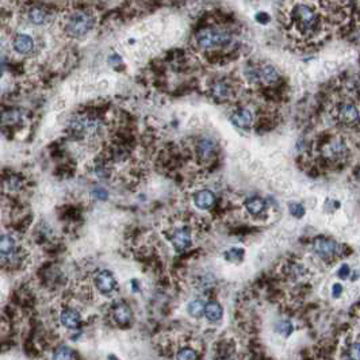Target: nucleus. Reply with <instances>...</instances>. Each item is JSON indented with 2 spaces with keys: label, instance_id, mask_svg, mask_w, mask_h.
I'll list each match as a JSON object with an SVG mask.
<instances>
[{
  "label": "nucleus",
  "instance_id": "10",
  "mask_svg": "<svg viewBox=\"0 0 360 360\" xmlns=\"http://www.w3.org/2000/svg\"><path fill=\"white\" fill-rule=\"evenodd\" d=\"M218 147H217V142L210 137H202L197 141V145H195V153H197L198 158L201 161H208L217 154Z\"/></svg>",
  "mask_w": 360,
  "mask_h": 360
},
{
  "label": "nucleus",
  "instance_id": "23",
  "mask_svg": "<svg viewBox=\"0 0 360 360\" xmlns=\"http://www.w3.org/2000/svg\"><path fill=\"white\" fill-rule=\"evenodd\" d=\"M53 360H75L74 351L68 347H60L54 351Z\"/></svg>",
  "mask_w": 360,
  "mask_h": 360
},
{
  "label": "nucleus",
  "instance_id": "24",
  "mask_svg": "<svg viewBox=\"0 0 360 360\" xmlns=\"http://www.w3.org/2000/svg\"><path fill=\"white\" fill-rule=\"evenodd\" d=\"M205 306H206V305L203 304L202 301H199V299L192 301L191 304L188 305V313H190V315H192V317H201V315L205 313Z\"/></svg>",
  "mask_w": 360,
  "mask_h": 360
},
{
  "label": "nucleus",
  "instance_id": "30",
  "mask_svg": "<svg viewBox=\"0 0 360 360\" xmlns=\"http://www.w3.org/2000/svg\"><path fill=\"white\" fill-rule=\"evenodd\" d=\"M349 275V267L347 264H343L340 268H338V276L341 279H347Z\"/></svg>",
  "mask_w": 360,
  "mask_h": 360
},
{
  "label": "nucleus",
  "instance_id": "22",
  "mask_svg": "<svg viewBox=\"0 0 360 360\" xmlns=\"http://www.w3.org/2000/svg\"><path fill=\"white\" fill-rule=\"evenodd\" d=\"M21 118V111L18 110H7L0 115V121L3 125H14Z\"/></svg>",
  "mask_w": 360,
  "mask_h": 360
},
{
  "label": "nucleus",
  "instance_id": "7",
  "mask_svg": "<svg viewBox=\"0 0 360 360\" xmlns=\"http://www.w3.org/2000/svg\"><path fill=\"white\" fill-rule=\"evenodd\" d=\"M348 153V148H347V144L344 142L343 138H338V137H334V138H331L328 141L327 144L322 148V154L324 157L329 158V160H334V161H338L347 156Z\"/></svg>",
  "mask_w": 360,
  "mask_h": 360
},
{
  "label": "nucleus",
  "instance_id": "8",
  "mask_svg": "<svg viewBox=\"0 0 360 360\" xmlns=\"http://www.w3.org/2000/svg\"><path fill=\"white\" fill-rule=\"evenodd\" d=\"M231 122L236 128L242 130L252 129L255 124V114L251 108L248 107H237L231 113Z\"/></svg>",
  "mask_w": 360,
  "mask_h": 360
},
{
  "label": "nucleus",
  "instance_id": "11",
  "mask_svg": "<svg viewBox=\"0 0 360 360\" xmlns=\"http://www.w3.org/2000/svg\"><path fill=\"white\" fill-rule=\"evenodd\" d=\"M95 284L101 293L110 294L114 288H115V286H117V282L114 279V276L111 272H108V271H102V272H99V274L96 275Z\"/></svg>",
  "mask_w": 360,
  "mask_h": 360
},
{
  "label": "nucleus",
  "instance_id": "17",
  "mask_svg": "<svg viewBox=\"0 0 360 360\" xmlns=\"http://www.w3.org/2000/svg\"><path fill=\"white\" fill-rule=\"evenodd\" d=\"M130 317H131V310L128 305H117L115 309H114V318L115 321L121 324V325H125L130 321Z\"/></svg>",
  "mask_w": 360,
  "mask_h": 360
},
{
  "label": "nucleus",
  "instance_id": "9",
  "mask_svg": "<svg viewBox=\"0 0 360 360\" xmlns=\"http://www.w3.org/2000/svg\"><path fill=\"white\" fill-rule=\"evenodd\" d=\"M101 122L96 118H90V117H76L71 122V130L75 134L84 135L88 133H95L99 129Z\"/></svg>",
  "mask_w": 360,
  "mask_h": 360
},
{
  "label": "nucleus",
  "instance_id": "28",
  "mask_svg": "<svg viewBox=\"0 0 360 360\" xmlns=\"http://www.w3.org/2000/svg\"><path fill=\"white\" fill-rule=\"evenodd\" d=\"M349 355H351L352 360H360V343H355L351 345Z\"/></svg>",
  "mask_w": 360,
  "mask_h": 360
},
{
  "label": "nucleus",
  "instance_id": "25",
  "mask_svg": "<svg viewBox=\"0 0 360 360\" xmlns=\"http://www.w3.org/2000/svg\"><path fill=\"white\" fill-rule=\"evenodd\" d=\"M225 257L229 261H240L244 257V249H241V248H231V251H228L225 254Z\"/></svg>",
  "mask_w": 360,
  "mask_h": 360
},
{
  "label": "nucleus",
  "instance_id": "18",
  "mask_svg": "<svg viewBox=\"0 0 360 360\" xmlns=\"http://www.w3.org/2000/svg\"><path fill=\"white\" fill-rule=\"evenodd\" d=\"M265 207L264 201L259 197L249 198L245 201V208L248 210V213L252 214V215H259Z\"/></svg>",
  "mask_w": 360,
  "mask_h": 360
},
{
  "label": "nucleus",
  "instance_id": "13",
  "mask_svg": "<svg viewBox=\"0 0 360 360\" xmlns=\"http://www.w3.org/2000/svg\"><path fill=\"white\" fill-rule=\"evenodd\" d=\"M172 244L176 251H184L187 248L191 245V234L190 231H186V229H179L174 233L172 236Z\"/></svg>",
  "mask_w": 360,
  "mask_h": 360
},
{
  "label": "nucleus",
  "instance_id": "4",
  "mask_svg": "<svg viewBox=\"0 0 360 360\" xmlns=\"http://www.w3.org/2000/svg\"><path fill=\"white\" fill-rule=\"evenodd\" d=\"M334 118L340 124L354 126L360 122V107L356 102L351 99L340 101L334 107Z\"/></svg>",
  "mask_w": 360,
  "mask_h": 360
},
{
  "label": "nucleus",
  "instance_id": "26",
  "mask_svg": "<svg viewBox=\"0 0 360 360\" xmlns=\"http://www.w3.org/2000/svg\"><path fill=\"white\" fill-rule=\"evenodd\" d=\"M178 360H197V352L191 348L180 349L176 355Z\"/></svg>",
  "mask_w": 360,
  "mask_h": 360
},
{
  "label": "nucleus",
  "instance_id": "29",
  "mask_svg": "<svg viewBox=\"0 0 360 360\" xmlns=\"http://www.w3.org/2000/svg\"><path fill=\"white\" fill-rule=\"evenodd\" d=\"M92 195L96 198V199H101V201H104L107 199V192L106 190H103V188H96L92 191Z\"/></svg>",
  "mask_w": 360,
  "mask_h": 360
},
{
  "label": "nucleus",
  "instance_id": "19",
  "mask_svg": "<svg viewBox=\"0 0 360 360\" xmlns=\"http://www.w3.org/2000/svg\"><path fill=\"white\" fill-rule=\"evenodd\" d=\"M28 19L34 25H44L48 21V11L44 7H33L28 11Z\"/></svg>",
  "mask_w": 360,
  "mask_h": 360
},
{
  "label": "nucleus",
  "instance_id": "1",
  "mask_svg": "<svg viewBox=\"0 0 360 360\" xmlns=\"http://www.w3.org/2000/svg\"><path fill=\"white\" fill-rule=\"evenodd\" d=\"M287 26L295 38L301 41H315L327 27V15L313 3L297 1L287 12Z\"/></svg>",
  "mask_w": 360,
  "mask_h": 360
},
{
  "label": "nucleus",
  "instance_id": "14",
  "mask_svg": "<svg viewBox=\"0 0 360 360\" xmlns=\"http://www.w3.org/2000/svg\"><path fill=\"white\" fill-rule=\"evenodd\" d=\"M61 324L68 329H79L80 324H81V318L80 314L74 309H67L61 313Z\"/></svg>",
  "mask_w": 360,
  "mask_h": 360
},
{
  "label": "nucleus",
  "instance_id": "15",
  "mask_svg": "<svg viewBox=\"0 0 360 360\" xmlns=\"http://www.w3.org/2000/svg\"><path fill=\"white\" fill-rule=\"evenodd\" d=\"M194 203L198 208H202V210H206V208H210L215 203V195L210 190H202L195 194L194 197Z\"/></svg>",
  "mask_w": 360,
  "mask_h": 360
},
{
  "label": "nucleus",
  "instance_id": "2",
  "mask_svg": "<svg viewBox=\"0 0 360 360\" xmlns=\"http://www.w3.org/2000/svg\"><path fill=\"white\" fill-rule=\"evenodd\" d=\"M194 40L197 46L203 51H218L231 49V45H234L236 38L234 34L229 28L222 27L218 25L205 26L199 28Z\"/></svg>",
  "mask_w": 360,
  "mask_h": 360
},
{
  "label": "nucleus",
  "instance_id": "21",
  "mask_svg": "<svg viewBox=\"0 0 360 360\" xmlns=\"http://www.w3.org/2000/svg\"><path fill=\"white\" fill-rule=\"evenodd\" d=\"M15 249V240L11 236H0V255H11Z\"/></svg>",
  "mask_w": 360,
  "mask_h": 360
},
{
  "label": "nucleus",
  "instance_id": "16",
  "mask_svg": "<svg viewBox=\"0 0 360 360\" xmlns=\"http://www.w3.org/2000/svg\"><path fill=\"white\" fill-rule=\"evenodd\" d=\"M314 249L317 251V254L320 255L321 257H329L332 256L336 249H337V244L336 242L331 241V240H317L314 242Z\"/></svg>",
  "mask_w": 360,
  "mask_h": 360
},
{
  "label": "nucleus",
  "instance_id": "6",
  "mask_svg": "<svg viewBox=\"0 0 360 360\" xmlns=\"http://www.w3.org/2000/svg\"><path fill=\"white\" fill-rule=\"evenodd\" d=\"M281 83V74L272 64H260L257 65V85L260 87H276Z\"/></svg>",
  "mask_w": 360,
  "mask_h": 360
},
{
  "label": "nucleus",
  "instance_id": "32",
  "mask_svg": "<svg viewBox=\"0 0 360 360\" xmlns=\"http://www.w3.org/2000/svg\"><path fill=\"white\" fill-rule=\"evenodd\" d=\"M108 61L111 65H117V62H121V57L118 54H113V56L108 57Z\"/></svg>",
  "mask_w": 360,
  "mask_h": 360
},
{
  "label": "nucleus",
  "instance_id": "27",
  "mask_svg": "<svg viewBox=\"0 0 360 360\" xmlns=\"http://www.w3.org/2000/svg\"><path fill=\"white\" fill-rule=\"evenodd\" d=\"M288 207H290V213H291V215L295 217V218H302L305 215V207L301 205V203H290Z\"/></svg>",
  "mask_w": 360,
  "mask_h": 360
},
{
  "label": "nucleus",
  "instance_id": "31",
  "mask_svg": "<svg viewBox=\"0 0 360 360\" xmlns=\"http://www.w3.org/2000/svg\"><path fill=\"white\" fill-rule=\"evenodd\" d=\"M341 291H343V286H341V284H338V283L333 284V290H332L333 297H338V295L341 294Z\"/></svg>",
  "mask_w": 360,
  "mask_h": 360
},
{
  "label": "nucleus",
  "instance_id": "3",
  "mask_svg": "<svg viewBox=\"0 0 360 360\" xmlns=\"http://www.w3.org/2000/svg\"><path fill=\"white\" fill-rule=\"evenodd\" d=\"M208 94L218 103H229L236 99L237 85L231 79H226V77L215 79L210 84Z\"/></svg>",
  "mask_w": 360,
  "mask_h": 360
},
{
  "label": "nucleus",
  "instance_id": "12",
  "mask_svg": "<svg viewBox=\"0 0 360 360\" xmlns=\"http://www.w3.org/2000/svg\"><path fill=\"white\" fill-rule=\"evenodd\" d=\"M12 46H14V51L19 54H28L34 49V41L31 37H28L26 34H19L15 37Z\"/></svg>",
  "mask_w": 360,
  "mask_h": 360
},
{
  "label": "nucleus",
  "instance_id": "5",
  "mask_svg": "<svg viewBox=\"0 0 360 360\" xmlns=\"http://www.w3.org/2000/svg\"><path fill=\"white\" fill-rule=\"evenodd\" d=\"M92 27H94V18L88 12L77 11L69 18L65 30L71 37L77 38L88 33Z\"/></svg>",
  "mask_w": 360,
  "mask_h": 360
},
{
  "label": "nucleus",
  "instance_id": "20",
  "mask_svg": "<svg viewBox=\"0 0 360 360\" xmlns=\"http://www.w3.org/2000/svg\"><path fill=\"white\" fill-rule=\"evenodd\" d=\"M205 314L208 321H218L222 317V308L217 302H210L205 306Z\"/></svg>",
  "mask_w": 360,
  "mask_h": 360
}]
</instances>
